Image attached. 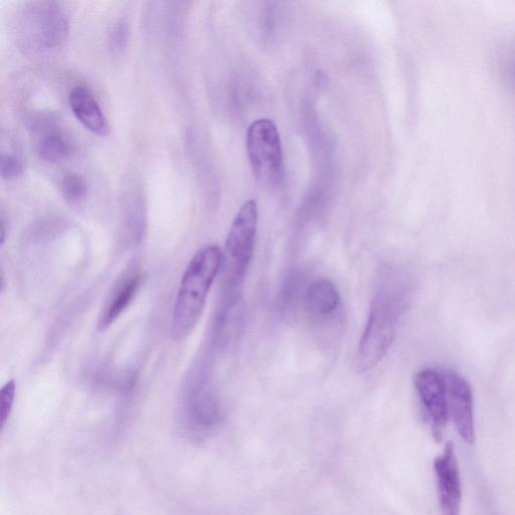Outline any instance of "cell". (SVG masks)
Here are the masks:
<instances>
[{
  "label": "cell",
  "mask_w": 515,
  "mask_h": 515,
  "mask_svg": "<svg viewBox=\"0 0 515 515\" xmlns=\"http://www.w3.org/2000/svg\"><path fill=\"white\" fill-rule=\"evenodd\" d=\"M222 264L221 249L215 245L201 249L190 261L171 316V334L176 340L187 337L198 324Z\"/></svg>",
  "instance_id": "obj_1"
},
{
  "label": "cell",
  "mask_w": 515,
  "mask_h": 515,
  "mask_svg": "<svg viewBox=\"0 0 515 515\" xmlns=\"http://www.w3.org/2000/svg\"><path fill=\"white\" fill-rule=\"evenodd\" d=\"M406 305L401 283L386 281L376 293L358 351V368H376L389 352Z\"/></svg>",
  "instance_id": "obj_2"
},
{
  "label": "cell",
  "mask_w": 515,
  "mask_h": 515,
  "mask_svg": "<svg viewBox=\"0 0 515 515\" xmlns=\"http://www.w3.org/2000/svg\"><path fill=\"white\" fill-rule=\"evenodd\" d=\"M69 35V21L58 3L34 2L17 23L19 45L29 54H45L61 47Z\"/></svg>",
  "instance_id": "obj_3"
},
{
  "label": "cell",
  "mask_w": 515,
  "mask_h": 515,
  "mask_svg": "<svg viewBox=\"0 0 515 515\" xmlns=\"http://www.w3.org/2000/svg\"><path fill=\"white\" fill-rule=\"evenodd\" d=\"M257 223V203L251 200L239 211L226 241L225 292H241L254 254Z\"/></svg>",
  "instance_id": "obj_4"
},
{
  "label": "cell",
  "mask_w": 515,
  "mask_h": 515,
  "mask_svg": "<svg viewBox=\"0 0 515 515\" xmlns=\"http://www.w3.org/2000/svg\"><path fill=\"white\" fill-rule=\"evenodd\" d=\"M247 150L254 176L263 186H277L283 175V152L277 126L259 119L247 132Z\"/></svg>",
  "instance_id": "obj_5"
},
{
  "label": "cell",
  "mask_w": 515,
  "mask_h": 515,
  "mask_svg": "<svg viewBox=\"0 0 515 515\" xmlns=\"http://www.w3.org/2000/svg\"><path fill=\"white\" fill-rule=\"evenodd\" d=\"M415 387L434 438L441 441L449 421L445 377L433 369L420 371Z\"/></svg>",
  "instance_id": "obj_6"
},
{
  "label": "cell",
  "mask_w": 515,
  "mask_h": 515,
  "mask_svg": "<svg viewBox=\"0 0 515 515\" xmlns=\"http://www.w3.org/2000/svg\"><path fill=\"white\" fill-rule=\"evenodd\" d=\"M437 492L442 515H460L462 482L454 446L447 443L434 460Z\"/></svg>",
  "instance_id": "obj_7"
},
{
  "label": "cell",
  "mask_w": 515,
  "mask_h": 515,
  "mask_svg": "<svg viewBox=\"0 0 515 515\" xmlns=\"http://www.w3.org/2000/svg\"><path fill=\"white\" fill-rule=\"evenodd\" d=\"M449 419L467 444L475 440L474 401L467 380L456 372L445 374Z\"/></svg>",
  "instance_id": "obj_8"
},
{
  "label": "cell",
  "mask_w": 515,
  "mask_h": 515,
  "mask_svg": "<svg viewBox=\"0 0 515 515\" xmlns=\"http://www.w3.org/2000/svg\"><path fill=\"white\" fill-rule=\"evenodd\" d=\"M189 424L198 436L214 431L222 421L221 408L213 394L205 387L193 390L188 405Z\"/></svg>",
  "instance_id": "obj_9"
},
{
  "label": "cell",
  "mask_w": 515,
  "mask_h": 515,
  "mask_svg": "<svg viewBox=\"0 0 515 515\" xmlns=\"http://www.w3.org/2000/svg\"><path fill=\"white\" fill-rule=\"evenodd\" d=\"M74 115L92 133L106 136L109 132L107 120L91 91L85 87H75L69 96Z\"/></svg>",
  "instance_id": "obj_10"
},
{
  "label": "cell",
  "mask_w": 515,
  "mask_h": 515,
  "mask_svg": "<svg viewBox=\"0 0 515 515\" xmlns=\"http://www.w3.org/2000/svg\"><path fill=\"white\" fill-rule=\"evenodd\" d=\"M142 282L143 276L140 273H132L122 280L102 310L99 319L101 328L109 327L128 308L136 297Z\"/></svg>",
  "instance_id": "obj_11"
},
{
  "label": "cell",
  "mask_w": 515,
  "mask_h": 515,
  "mask_svg": "<svg viewBox=\"0 0 515 515\" xmlns=\"http://www.w3.org/2000/svg\"><path fill=\"white\" fill-rule=\"evenodd\" d=\"M340 302L339 293L333 283L326 279L313 282L306 290L304 304L307 312L314 317L332 314Z\"/></svg>",
  "instance_id": "obj_12"
},
{
  "label": "cell",
  "mask_w": 515,
  "mask_h": 515,
  "mask_svg": "<svg viewBox=\"0 0 515 515\" xmlns=\"http://www.w3.org/2000/svg\"><path fill=\"white\" fill-rule=\"evenodd\" d=\"M38 154L41 159L49 163H59L66 160L73 152V145L70 139L53 126L43 131L37 145Z\"/></svg>",
  "instance_id": "obj_13"
},
{
  "label": "cell",
  "mask_w": 515,
  "mask_h": 515,
  "mask_svg": "<svg viewBox=\"0 0 515 515\" xmlns=\"http://www.w3.org/2000/svg\"><path fill=\"white\" fill-rule=\"evenodd\" d=\"M61 192L68 202L79 203L88 194V184L81 175L70 173L61 182Z\"/></svg>",
  "instance_id": "obj_14"
},
{
  "label": "cell",
  "mask_w": 515,
  "mask_h": 515,
  "mask_svg": "<svg viewBox=\"0 0 515 515\" xmlns=\"http://www.w3.org/2000/svg\"><path fill=\"white\" fill-rule=\"evenodd\" d=\"M25 163L17 153H3L0 158V176L6 181H14L24 175Z\"/></svg>",
  "instance_id": "obj_15"
},
{
  "label": "cell",
  "mask_w": 515,
  "mask_h": 515,
  "mask_svg": "<svg viewBox=\"0 0 515 515\" xmlns=\"http://www.w3.org/2000/svg\"><path fill=\"white\" fill-rule=\"evenodd\" d=\"M16 383L14 380L8 382L0 391V425L5 427L15 403Z\"/></svg>",
  "instance_id": "obj_16"
},
{
  "label": "cell",
  "mask_w": 515,
  "mask_h": 515,
  "mask_svg": "<svg viewBox=\"0 0 515 515\" xmlns=\"http://www.w3.org/2000/svg\"><path fill=\"white\" fill-rule=\"evenodd\" d=\"M129 39V27L125 20H119L110 33V46L114 53L126 49Z\"/></svg>",
  "instance_id": "obj_17"
}]
</instances>
